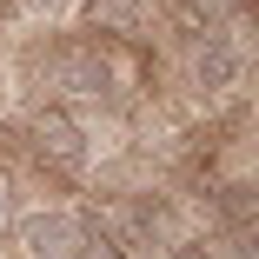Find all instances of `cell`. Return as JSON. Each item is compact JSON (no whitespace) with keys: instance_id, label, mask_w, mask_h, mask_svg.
I'll return each mask as SVG.
<instances>
[{"instance_id":"6da1fadb","label":"cell","mask_w":259,"mask_h":259,"mask_svg":"<svg viewBox=\"0 0 259 259\" xmlns=\"http://www.w3.org/2000/svg\"><path fill=\"white\" fill-rule=\"evenodd\" d=\"M27 153H33L40 166H54V173H87V160H93L80 120L60 113V107H40V113L27 120Z\"/></svg>"},{"instance_id":"7a4b0ae2","label":"cell","mask_w":259,"mask_h":259,"mask_svg":"<svg viewBox=\"0 0 259 259\" xmlns=\"http://www.w3.org/2000/svg\"><path fill=\"white\" fill-rule=\"evenodd\" d=\"M14 239H20L27 259H73V246H80V213H67V206H40V213H27V220L14 226Z\"/></svg>"},{"instance_id":"3957f363","label":"cell","mask_w":259,"mask_h":259,"mask_svg":"<svg viewBox=\"0 0 259 259\" xmlns=\"http://www.w3.org/2000/svg\"><path fill=\"white\" fill-rule=\"evenodd\" d=\"M186 73H193V87H199L206 100H220V93H233V87H239V47H233V40H220L213 27H206V40L193 47V60H186Z\"/></svg>"},{"instance_id":"277c9868","label":"cell","mask_w":259,"mask_h":259,"mask_svg":"<svg viewBox=\"0 0 259 259\" xmlns=\"http://www.w3.org/2000/svg\"><path fill=\"white\" fill-rule=\"evenodd\" d=\"M87 27L100 40H140V0H87Z\"/></svg>"},{"instance_id":"5b68a950","label":"cell","mask_w":259,"mask_h":259,"mask_svg":"<svg viewBox=\"0 0 259 259\" xmlns=\"http://www.w3.org/2000/svg\"><path fill=\"white\" fill-rule=\"evenodd\" d=\"M220 220H226L233 239H252V186L246 180H226L220 186Z\"/></svg>"},{"instance_id":"8992f818","label":"cell","mask_w":259,"mask_h":259,"mask_svg":"<svg viewBox=\"0 0 259 259\" xmlns=\"http://www.w3.org/2000/svg\"><path fill=\"white\" fill-rule=\"evenodd\" d=\"M186 14H193V27L206 33V27H226V20H239V14H246V0H186Z\"/></svg>"},{"instance_id":"52a82bcc","label":"cell","mask_w":259,"mask_h":259,"mask_svg":"<svg viewBox=\"0 0 259 259\" xmlns=\"http://www.w3.org/2000/svg\"><path fill=\"white\" fill-rule=\"evenodd\" d=\"M160 252H166V259H220L206 239H173V246H160Z\"/></svg>"},{"instance_id":"ba28073f","label":"cell","mask_w":259,"mask_h":259,"mask_svg":"<svg viewBox=\"0 0 259 259\" xmlns=\"http://www.w3.org/2000/svg\"><path fill=\"white\" fill-rule=\"evenodd\" d=\"M14 7H27V14H67L73 0H14Z\"/></svg>"},{"instance_id":"9c48e42d","label":"cell","mask_w":259,"mask_h":259,"mask_svg":"<svg viewBox=\"0 0 259 259\" xmlns=\"http://www.w3.org/2000/svg\"><path fill=\"white\" fill-rule=\"evenodd\" d=\"M0 226H7V180H0Z\"/></svg>"}]
</instances>
